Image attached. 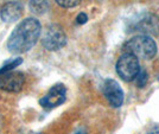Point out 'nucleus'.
<instances>
[{
    "instance_id": "obj_1",
    "label": "nucleus",
    "mask_w": 159,
    "mask_h": 134,
    "mask_svg": "<svg viewBox=\"0 0 159 134\" xmlns=\"http://www.w3.org/2000/svg\"><path fill=\"white\" fill-rule=\"evenodd\" d=\"M42 25L39 20L29 17L21 20L11 32L7 40V50L12 55H21L30 51L39 39Z\"/></svg>"
},
{
    "instance_id": "obj_2",
    "label": "nucleus",
    "mask_w": 159,
    "mask_h": 134,
    "mask_svg": "<svg viewBox=\"0 0 159 134\" xmlns=\"http://www.w3.org/2000/svg\"><path fill=\"white\" fill-rule=\"evenodd\" d=\"M124 50L127 54L135 56L138 60H152L157 54V44L151 36L138 34L127 40Z\"/></svg>"
},
{
    "instance_id": "obj_3",
    "label": "nucleus",
    "mask_w": 159,
    "mask_h": 134,
    "mask_svg": "<svg viewBox=\"0 0 159 134\" xmlns=\"http://www.w3.org/2000/svg\"><path fill=\"white\" fill-rule=\"evenodd\" d=\"M66 34L58 24H51L44 30L42 36V45L48 51H58L66 44Z\"/></svg>"
},
{
    "instance_id": "obj_4",
    "label": "nucleus",
    "mask_w": 159,
    "mask_h": 134,
    "mask_svg": "<svg viewBox=\"0 0 159 134\" xmlns=\"http://www.w3.org/2000/svg\"><path fill=\"white\" fill-rule=\"evenodd\" d=\"M115 69L119 77H121V80L132 82L135 80V77L138 76L140 71L139 60L133 55L124 52L116 62Z\"/></svg>"
},
{
    "instance_id": "obj_5",
    "label": "nucleus",
    "mask_w": 159,
    "mask_h": 134,
    "mask_svg": "<svg viewBox=\"0 0 159 134\" xmlns=\"http://www.w3.org/2000/svg\"><path fill=\"white\" fill-rule=\"evenodd\" d=\"M66 100V88L62 83H57L50 88V90L39 100V105L45 109H53L60 107Z\"/></svg>"
},
{
    "instance_id": "obj_6",
    "label": "nucleus",
    "mask_w": 159,
    "mask_h": 134,
    "mask_svg": "<svg viewBox=\"0 0 159 134\" xmlns=\"http://www.w3.org/2000/svg\"><path fill=\"white\" fill-rule=\"evenodd\" d=\"M25 83V75L21 71H10L0 75V89L7 93H19Z\"/></svg>"
},
{
    "instance_id": "obj_7",
    "label": "nucleus",
    "mask_w": 159,
    "mask_h": 134,
    "mask_svg": "<svg viewBox=\"0 0 159 134\" xmlns=\"http://www.w3.org/2000/svg\"><path fill=\"white\" fill-rule=\"evenodd\" d=\"M103 95L109 102V105L114 108H119L124 103V90L115 80L107 78L102 84Z\"/></svg>"
},
{
    "instance_id": "obj_8",
    "label": "nucleus",
    "mask_w": 159,
    "mask_h": 134,
    "mask_svg": "<svg viewBox=\"0 0 159 134\" xmlns=\"http://www.w3.org/2000/svg\"><path fill=\"white\" fill-rule=\"evenodd\" d=\"M23 13H24V5L21 1L18 0L8 1L0 8V18L6 24H12L18 21L21 18Z\"/></svg>"
},
{
    "instance_id": "obj_9",
    "label": "nucleus",
    "mask_w": 159,
    "mask_h": 134,
    "mask_svg": "<svg viewBox=\"0 0 159 134\" xmlns=\"http://www.w3.org/2000/svg\"><path fill=\"white\" fill-rule=\"evenodd\" d=\"M137 31L147 36H159V17L153 13H145L135 24Z\"/></svg>"
},
{
    "instance_id": "obj_10",
    "label": "nucleus",
    "mask_w": 159,
    "mask_h": 134,
    "mask_svg": "<svg viewBox=\"0 0 159 134\" xmlns=\"http://www.w3.org/2000/svg\"><path fill=\"white\" fill-rule=\"evenodd\" d=\"M50 0H30L29 8L36 16H44L50 11Z\"/></svg>"
},
{
    "instance_id": "obj_11",
    "label": "nucleus",
    "mask_w": 159,
    "mask_h": 134,
    "mask_svg": "<svg viewBox=\"0 0 159 134\" xmlns=\"http://www.w3.org/2000/svg\"><path fill=\"white\" fill-rule=\"evenodd\" d=\"M23 63V58L20 57H17V58H12V60H7L2 64V67H0V75L6 74V73H10L14 70L16 68H18Z\"/></svg>"
},
{
    "instance_id": "obj_12",
    "label": "nucleus",
    "mask_w": 159,
    "mask_h": 134,
    "mask_svg": "<svg viewBox=\"0 0 159 134\" xmlns=\"http://www.w3.org/2000/svg\"><path fill=\"white\" fill-rule=\"evenodd\" d=\"M57 2V5L64 8H73V7L77 6L81 4L82 0H55Z\"/></svg>"
},
{
    "instance_id": "obj_13",
    "label": "nucleus",
    "mask_w": 159,
    "mask_h": 134,
    "mask_svg": "<svg viewBox=\"0 0 159 134\" xmlns=\"http://www.w3.org/2000/svg\"><path fill=\"white\" fill-rule=\"evenodd\" d=\"M146 82H147V73H146L145 70L140 69L139 74L135 77V84L139 88H143L146 84Z\"/></svg>"
},
{
    "instance_id": "obj_14",
    "label": "nucleus",
    "mask_w": 159,
    "mask_h": 134,
    "mask_svg": "<svg viewBox=\"0 0 159 134\" xmlns=\"http://www.w3.org/2000/svg\"><path fill=\"white\" fill-rule=\"evenodd\" d=\"M87 20H88V16L86 13H80L77 16V18H76V23L80 24V25H83V24H86Z\"/></svg>"
},
{
    "instance_id": "obj_15",
    "label": "nucleus",
    "mask_w": 159,
    "mask_h": 134,
    "mask_svg": "<svg viewBox=\"0 0 159 134\" xmlns=\"http://www.w3.org/2000/svg\"><path fill=\"white\" fill-rule=\"evenodd\" d=\"M74 134H88V133H87V131L83 127H80L74 132Z\"/></svg>"
}]
</instances>
